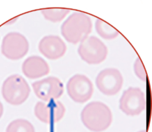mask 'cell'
<instances>
[{"mask_svg":"<svg viewBox=\"0 0 152 132\" xmlns=\"http://www.w3.org/2000/svg\"><path fill=\"white\" fill-rule=\"evenodd\" d=\"M81 120L84 125L93 132H102L110 125L113 115L110 109L99 101H93L83 109Z\"/></svg>","mask_w":152,"mask_h":132,"instance_id":"1","label":"cell"},{"mask_svg":"<svg viewBox=\"0 0 152 132\" xmlns=\"http://www.w3.org/2000/svg\"><path fill=\"white\" fill-rule=\"evenodd\" d=\"M92 30L90 16L86 13L76 11L71 14L62 23L61 33L69 43L77 44L88 36Z\"/></svg>","mask_w":152,"mask_h":132,"instance_id":"2","label":"cell"},{"mask_svg":"<svg viewBox=\"0 0 152 132\" xmlns=\"http://www.w3.org/2000/svg\"><path fill=\"white\" fill-rule=\"evenodd\" d=\"M2 95L4 100L12 105L24 103L30 93V86L24 77L15 74L8 77L4 81Z\"/></svg>","mask_w":152,"mask_h":132,"instance_id":"3","label":"cell"},{"mask_svg":"<svg viewBox=\"0 0 152 132\" xmlns=\"http://www.w3.org/2000/svg\"><path fill=\"white\" fill-rule=\"evenodd\" d=\"M78 54L82 60L88 64L96 65L105 60L108 49L100 39L94 36H88L80 42Z\"/></svg>","mask_w":152,"mask_h":132,"instance_id":"4","label":"cell"},{"mask_svg":"<svg viewBox=\"0 0 152 132\" xmlns=\"http://www.w3.org/2000/svg\"><path fill=\"white\" fill-rule=\"evenodd\" d=\"M29 43L22 34L12 32L7 33L3 38L1 45V53L11 60H18L28 52Z\"/></svg>","mask_w":152,"mask_h":132,"instance_id":"5","label":"cell"},{"mask_svg":"<svg viewBox=\"0 0 152 132\" xmlns=\"http://www.w3.org/2000/svg\"><path fill=\"white\" fill-rule=\"evenodd\" d=\"M66 88L70 98L79 103L88 101L94 91L91 81L86 76L81 74H76L72 76L68 80Z\"/></svg>","mask_w":152,"mask_h":132,"instance_id":"6","label":"cell"},{"mask_svg":"<svg viewBox=\"0 0 152 132\" xmlns=\"http://www.w3.org/2000/svg\"><path fill=\"white\" fill-rule=\"evenodd\" d=\"M145 106V94L139 87H129L123 92L119 100V109L129 116L140 115Z\"/></svg>","mask_w":152,"mask_h":132,"instance_id":"7","label":"cell"},{"mask_svg":"<svg viewBox=\"0 0 152 132\" xmlns=\"http://www.w3.org/2000/svg\"><path fill=\"white\" fill-rule=\"evenodd\" d=\"M98 90L103 95L113 96L122 89L124 78L121 73L115 68H106L100 71L95 80Z\"/></svg>","mask_w":152,"mask_h":132,"instance_id":"8","label":"cell"},{"mask_svg":"<svg viewBox=\"0 0 152 132\" xmlns=\"http://www.w3.org/2000/svg\"><path fill=\"white\" fill-rule=\"evenodd\" d=\"M31 86L36 96L44 102L60 98L64 91L62 82L54 76L36 81L31 84Z\"/></svg>","mask_w":152,"mask_h":132,"instance_id":"9","label":"cell"},{"mask_svg":"<svg viewBox=\"0 0 152 132\" xmlns=\"http://www.w3.org/2000/svg\"><path fill=\"white\" fill-rule=\"evenodd\" d=\"M34 115L41 122L53 123L59 121L64 116L65 108L63 103L56 100L43 102H37L34 109Z\"/></svg>","mask_w":152,"mask_h":132,"instance_id":"10","label":"cell"},{"mask_svg":"<svg viewBox=\"0 0 152 132\" xmlns=\"http://www.w3.org/2000/svg\"><path fill=\"white\" fill-rule=\"evenodd\" d=\"M38 48L40 52L50 60L61 58L66 51L65 43L59 36L56 35L43 37L39 42Z\"/></svg>","mask_w":152,"mask_h":132,"instance_id":"11","label":"cell"},{"mask_svg":"<svg viewBox=\"0 0 152 132\" xmlns=\"http://www.w3.org/2000/svg\"><path fill=\"white\" fill-rule=\"evenodd\" d=\"M21 70L24 76L30 79H36L46 76L50 71L48 62L42 57L33 55L23 62Z\"/></svg>","mask_w":152,"mask_h":132,"instance_id":"12","label":"cell"},{"mask_svg":"<svg viewBox=\"0 0 152 132\" xmlns=\"http://www.w3.org/2000/svg\"><path fill=\"white\" fill-rule=\"evenodd\" d=\"M95 29L101 37L106 40L113 39L119 34L115 28L100 18L96 20Z\"/></svg>","mask_w":152,"mask_h":132,"instance_id":"13","label":"cell"},{"mask_svg":"<svg viewBox=\"0 0 152 132\" xmlns=\"http://www.w3.org/2000/svg\"><path fill=\"white\" fill-rule=\"evenodd\" d=\"M40 11L46 20L52 23H58L64 19L71 10L66 8H45Z\"/></svg>","mask_w":152,"mask_h":132,"instance_id":"14","label":"cell"},{"mask_svg":"<svg viewBox=\"0 0 152 132\" xmlns=\"http://www.w3.org/2000/svg\"><path fill=\"white\" fill-rule=\"evenodd\" d=\"M5 132H35L33 124L25 119H16L7 126Z\"/></svg>","mask_w":152,"mask_h":132,"instance_id":"15","label":"cell"},{"mask_svg":"<svg viewBox=\"0 0 152 132\" xmlns=\"http://www.w3.org/2000/svg\"><path fill=\"white\" fill-rule=\"evenodd\" d=\"M134 71L136 76L141 80H145L147 73L144 66L139 57H137L134 64Z\"/></svg>","mask_w":152,"mask_h":132,"instance_id":"16","label":"cell"},{"mask_svg":"<svg viewBox=\"0 0 152 132\" xmlns=\"http://www.w3.org/2000/svg\"><path fill=\"white\" fill-rule=\"evenodd\" d=\"M3 112H4V106H3V105L1 103V102L0 101V118L2 116Z\"/></svg>","mask_w":152,"mask_h":132,"instance_id":"17","label":"cell"},{"mask_svg":"<svg viewBox=\"0 0 152 132\" xmlns=\"http://www.w3.org/2000/svg\"><path fill=\"white\" fill-rule=\"evenodd\" d=\"M138 132H146L145 130H141V131H138Z\"/></svg>","mask_w":152,"mask_h":132,"instance_id":"18","label":"cell"}]
</instances>
